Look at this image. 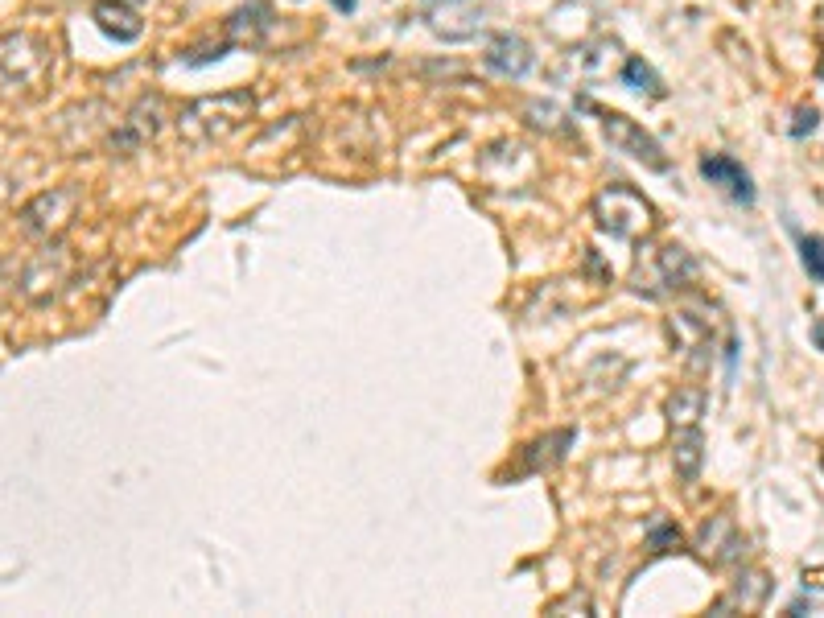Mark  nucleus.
<instances>
[{
  "label": "nucleus",
  "instance_id": "f257e3e1",
  "mask_svg": "<svg viewBox=\"0 0 824 618\" xmlns=\"http://www.w3.org/2000/svg\"><path fill=\"white\" fill-rule=\"evenodd\" d=\"M252 112H256L252 91L235 87V91H219V95H198L182 108L178 132L190 149H206V145H219L227 136H235L248 124Z\"/></svg>",
  "mask_w": 824,
  "mask_h": 618
},
{
  "label": "nucleus",
  "instance_id": "f03ea898",
  "mask_svg": "<svg viewBox=\"0 0 824 618\" xmlns=\"http://www.w3.org/2000/svg\"><path fill=\"white\" fill-rule=\"evenodd\" d=\"M581 108H586L590 116H598L602 136L610 141V149H618V153H627V157L643 161L647 169H656V174H668V169H672V161L664 157V145H660L656 136H651L643 124H635V120H631V116H623V112L598 108V103H590V99H581Z\"/></svg>",
  "mask_w": 824,
  "mask_h": 618
},
{
  "label": "nucleus",
  "instance_id": "7ed1b4c3",
  "mask_svg": "<svg viewBox=\"0 0 824 618\" xmlns=\"http://www.w3.org/2000/svg\"><path fill=\"white\" fill-rule=\"evenodd\" d=\"M50 71V46L33 33H9L0 38V91L38 87Z\"/></svg>",
  "mask_w": 824,
  "mask_h": 618
},
{
  "label": "nucleus",
  "instance_id": "20e7f679",
  "mask_svg": "<svg viewBox=\"0 0 824 618\" xmlns=\"http://www.w3.org/2000/svg\"><path fill=\"white\" fill-rule=\"evenodd\" d=\"M75 211H79V190H75V186H54V190L38 194L33 202H25L17 219H21V231H25V235H33V239H54V235H62L66 227H71Z\"/></svg>",
  "mask_w": 824,
  "mask_h": 618
},
{
  "label": "nucleus",
  "instance_id": "39448f33",
  "mask_svg": "<svg viewBox=\"0 0 824 618\" xmlns=\"http://www.w3.org/2000/svg\"><path fill=\"white\" fill-rule=\"evenodd\" d=\"M483 62H487V71H495L503 79H524L536 66V54H532V46L520 38V33H491Z\"/></svg>",
  "mask_w": 824,
  "mask_h": 618
},
{
  "label": "nucleus",
  "instance_id": "423d86ee",
  "mask_svg": "<svg viewBox=\"0 0 824 618\" xmlns=\"http://www.w3.org/2000/svg\"><path fill=\"white\" fill-rule=\"evenodd\" d=\"M701 178H705L709 186H717L721 194H730L734 202L754 206V182H750V174L742 169V161H734L730 153H709V157H701Z\"/></svg>",
  "mask_w": 824,
  "mask_h": 618
},
{
  "label": "nucleus",
  "instance_id": "0eeeda50",
  "mask_svg": "<svg viewBox=\"0 0 824 618\" xmlns=\"http://www.w3.org/2000/svg\"><path fill=\"white\" fill-rule=\"evenodd\" d=\"M639 215H647V202L631 190V198H627V186H610L602 198H598V223L610 231V235H618V239H627L631 235V223L627 219H639Z\"/></svg>",
  "mask_w": 824,
  "mask_h": 618
},
{
  "label": "nucleus",
  "instance_id": "6e6552de",
  "mask_svg": "<svg viewBox=\"0 0 824 618\" xmlns=\"http://www.w3.org/2000/svg\"><path fill=\"white\" fill-rule=\"evenodd\" d=\"M91 21L116 42H136L145 33V21L136 17V9L128 5V0H99V5L91 9Z\"/></svg>",
  "mask_w": 824,
  "mask_h": 618
},
{
  "label": "nucleus",
  "instance_id": "1a4fd4ad",
  "mask_svg": "<svg viewBox=\"0 0 824 618\" xmlns=\"http://www.w3.org/2000/svg\"><path fill=\"white\" fill-rule=\"evenodd\" d=\"M157 128H161V95H145V99L128 112V120H124V128H120V136H116V145H120V149H136V145L153 141Z\"/></svg>",
  "mask_w": 824,
  "mask_h": 618
},
{
  "label": "nucleus",
  "instance_id": "9d476101",
  "mask_svg": "<svg viewBox=\"0 0 824 618\" xmlns=\"http://www.w3.org/2000/svg\"><path fill=\"white\" fill-rule=\"evenodd\" d=\"M701 462H705V437L697 425H680L676 429V441H672V466L684 483H697L701 474Z\"/></svg>",
  "mask_w": 824,
  "mask_h": 618
},
{
  "label": "nucleus",
  "instance_id": "9b49d317",
  "mask_svg": "<svg viewBox=\"0 0 824 618\" xmlns=\"http://www.w3.org/2000/svg\"><path fill=\"white\" fill-rule=\"evenodd\" d=\"M668 421H672V429H680V425H697L701 417H705V392L701 388H676L672 396H668Z\"/></svg>",
  "mask_w": 824,
  "mask_h": 618
},
{
  "label": "nucleus",
  "instance_id": "f8f14e48",
  "mask_svg": "<svg viewBox=\"0 0 824 618\" xmlns=\"http://www.w3.org/2000/svg\"><path fill=\"white\" fill-rule=\"evenodd\" d=\"M623 87L643 91V95H651V99H660V95L668 91L664 79L656 75V66L643 62V58H627V66H623Z\"/></svg>",
  "mask_w": 824,
  "mask_h": 618
},
{
  "label": "nucleus",
  "instance_id": "ddd939ff",
  "mask_svg": "<svg viewBox=\"0 0 824 618\" xmlns=\"http://www.w3.org/2000/svg\"><path fill=\"white\" fill-rule=\"evenodd\" d=\"M260 5H264V0H252L248 9H239V13H231V17H227V33H231L235 42H260V33H264V29H268V21H272V13H268V17H260V21H252V17L260 13Z\"/></svg>",
  "mask_w": 824,
  "mask_h": 618
},
{
  "label": "nucleus",
  "instance_id": "4468645a",
  "mask_svg": "<svg viewBox=\"0 0 824 618\" xmlns=\"http://www.w3.org/2000/svg\"><path fill=\"white\" fill-rule=\"evenodd\" d=\"M664 277L672 281V285H684V281H693L697 277V260L684 252V248H664Z\"/></svg>",
  "mask_w": 824,
  "mask_h": 618
},
{
  "label": "nucleus",
  "instance_id": "2eb2a0df",
  "mask_svg": "<svg viewBox=\"0 0 824 618\" xmlns=\"http://www.w3.org/2000/svg\"><path fill=\"white\" fill-rule=\"evenodd\" d=\"M800 264L816 285H824V239L820 235H800Z\"/></svg>",
  "mask_w": 824,
  "mask_h": 618
},
{
  "label": "nucleus",
  "instance_id": "dca6fc26",
  "mask_svg": "<svg viewBox=\"0 0 824 618\" xmlns=\"http://www.w3.org/2000/svg\"><path fill=\"white\" fill-rule=\"evenodd\" d=\"M668 544H680V532H676L672 524H656V528H651V548H656V553H668Z\"/></svg>",
  "mask_w": 824,
  "mask_h": 618
},
{
  "label": "nucleus",
  "instance_id": "f3484780",
  "mask_svg": "<svg viewBox=\"0 0 824 618\" xmlns=\"http://www.w3.org/2000/svg\"><path fill=\"white\" fill-rule=\"evenodd\" d=\"M816 128V108H800L796 112V124H792V136H804V132H812Z\"/></svg>",
  "mask_w": 824,
  "mask_h": 618
},
{
  "label": "nucleus",
  "instance_id": "a211bd4d",
  "mask_svg": "<svg viewBox=\"0 0 824 618\" xmlns=\"http://www.w3.org/2000/svg\"><path fill=\"white\" fill-rule=\"evenodd\" d=\"M812 342H816V351H824V318L812 322Z\"/></svg>",
  "mask_w": 824,
  "mask_h": 618
},
{
  "label": "nucleus",
  "instance_id": "6ab92c4d",
  "mask_svg": "<svg viewBox=\"0 0 824 618\" xmlns=\"http://www.w3.org/2000/svg\"><path fill=\"white\" fill-rule=\"evenodd\" d=\"M330 5H334V9H342V13H355L359 0H330Z\"/></svg>",
  "mask_w": 824,
  "mask_h": 618
}]
</instances>
